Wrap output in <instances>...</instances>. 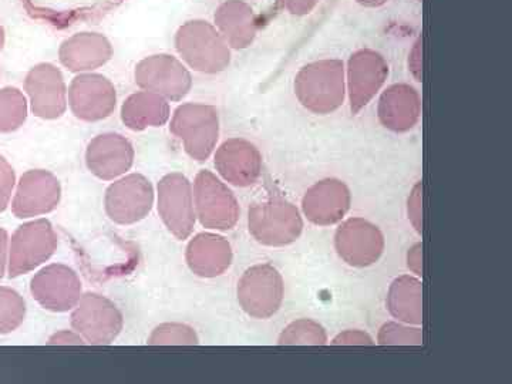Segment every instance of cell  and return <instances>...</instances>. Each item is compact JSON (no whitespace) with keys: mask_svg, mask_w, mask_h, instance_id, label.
Returning <instances> with one entry per match:
<instances>
[{"mask_svg":"<svg viewBox=\"0 0 512 384\" xmlns=\"http://www.w3.org/2000/svg\"><path fill=\"white\" fill-rule=\"evenodd\" d=\"M248 227L259 244L286 247L301 237L303 220L292 202L284 198H269L249 207Z\"/></svg>","mask_w":512,"mask_h":384,"instance_id":"cell-1","label":"cell"},{"mask_svg":"<svg viewBox=\"0 0 512 384\" xmlns=\"http://www.w3.org/2000/svg\"><path fill=\"white\" fill-rule=\"evenodd\" d=\"M170 130L183 141L188 156L205 161L217 146L220 133L217 110L204 104H184L175 110Z\"/></svg>","mask_w":512,"mask_h":384,"instance_id":"cell-2","label":"cell"},{"mask_svg":"<svg viewBox=\"0 0 512 384\" xmlns=\"http://www.w3.org/2000/svg\"><path fill=\"white\" fill-rule=\"evenodd\" d=\"M238 302L255 319H269L281 309L285 285L275 266L259 264L247 269L238 284Z\"/></svg>","mask_w":512,"mask_h":384,"instance_id":"cell-3","label":"cell"},{"mask_svg":"<svg viewBox=\"0 0 512 384\" xmlns=\"http://www.w3.org/2000/svg\"><path fill=\"white\" fill-rule=\"evenodd\" d=\"M74 332L90 345H110L119 338L124 319L120 309L106 296L86 293L74 306L72 315Z\"/></svg>","mask_w":512,"mask_h":384,"instance_id":"cell-4","label":"cell"},{"mask_svg":"<svg viewBox=\"0 0 512 384\" xmlns=\"http://www.w3.org/2000/svg\"><path fill=\"white\" fill-rule=\"evenodd\" d=\"M195 214L202 227L229 231L239 220V204L234 192L211 171H201L194 183Z\"/></svg>","mask_w":512,"mask_h":384,"instance_id":"cell-5","label":"cell"},{"mask_svg":"<svg viewBox=\"0 0 512 384\" xmlns=\"http://www.w3.org/2000/svg\"><path fill=\"white\" fill-rule=\"evenodd\" d=\"M175 45L185 62L198 72H222L229 64L227 45L208 23H187L178 30Z\"/></svg>","mask_w":512,"mask_h":384,"instance_id":"cell-6","label":"cell"},{"mask_svg":"<svg viewBox=\"0 0 512 384\" xmlns=\"http://www.w3.org/2000/svg\"><path fill=\"white\" fill-rule=\"evenodd\" d=\"M158 212L175 238L184 241L190 237L197 214L192 185L185 175L168 174L158 183Z\"/></svg>","mask_w":512,"mask_h":384,"instance_id":"cell-7","label":"cell"},{"mask_svg":"<svg viewBox=\"0 0 512 384\" xmlns=\"http://www.w3.org/2000/svg\"><path fill=\"white\" fill-rule=\"evenodd\" d=\"M104 205L110 220L116 224H137L153 210V185L144 175H127L110 185Z\"/></svg>","mask_w":512,"mask_h":384,"instance_id":"cell-8","label":"cell"},{"mask_svg":"<svg viewBox=\"0 0 512 384\" xmlns=\"http://www.w3.org/2000/svg\"><path fill=\"white\" fill-rule=\"evenodd\" d=\"M57 248V235L46 220L30 222L13 235L10 245V276L28 274L46 262Z\"/></svg>","mask_w":512,"mask_h":384,"instance_id":"cell-9","label":"cell"},{"mask_svg":"<svg viewBox=\"0 0 512 384\" xmlns=\"http://www.w3.org/2000/svg\"><path fill=\"white\" fill-rule=\"evenodd\" d=\"M299 99L315 113H329L343 101V72L339 63L306 67L296 82Z\"/></svg>","mask_w":512,"mask_h":384,"instance_id":"cell-10","label":"cell"},{"mask_svg":"<svg viewBox=\"0 0 512 384\" xmlns=\"http://www.w3.org/2000/svg\"><path fill=\"white\" fill-rule=\"evenodd\" d=\"M136 83L146 92L178 101L190 92L192 82L183 63L170 55H156L137 64Z\"/></svg>","mask_w":512,"mask_h":384,"instance_id":"cell-11","label":"cell"},{"mask_svg":"<svg viewBox=\"0 0 512 384\" xmlns=\"http://www.w3.org/2000/svg\"><path fill=\"white\" fill-rule=\"evenodd\" d=\"M335 247L340 258L355 268L376 264L384 251L382 231L363 218H350L336 231Z\"/></svg>","mask_w":512,"mask_h":384,"instance_id":"cell-12","label":"cell"},{"mask_svg":"<svg viewBox=\"0 0 512 384\" xmlns=\"http://www.w3.org/2000/svg\"><path fill=\"white\" fill-rule=\"evenodd\" d=\"M113 83L101 74H80L70 84L69 104L74 116L83 121L107 119L116 109Z\"/></svg>","mask_w":512,"mask_h":384,"instance_id":"cell-13","label":"cell"},{"mask_svg":"<svg viewBox=\"0 0 512 384\" xmlns=\"http://www.w3.org/2000/svg\"><path fill=\"white\" fill-rule=\"evenodd\" d=\"M32 293L47 311L67 312L82 298V281L69 266L50 265L33 278Z\"/></svg>","mask_w":512,"mask_h":384,"instance_id":"cell-14","label":"cell"},{"mask_svg":"<svg viewBox=\"0 0 512 384\" xmlns=\"http://www.w3.org/2000/svg\"><path fill=\"white\" fill-rule=\"evenodd\" d=\"M32 110L40 119L55 120L67 109V90L62 72L49 63L37 64L25 82Z\"/></svg>","mask_w":512,"mask_h":384,"instance_id":"cell-15","label":"cell"},{"mask_svg":"<svg viewBox=\"0 0 512 384\" xmlns=\"http://www.w3.org/2000/svg\"><path fill=\"white\" fill-rule=\"evenodd\" d=\"M352 195L343 181L328 178L312 185L302 201L305 217L320 227L338 224L350 210Z\"/></svg>","mask_w":512,"mask_h":384,"instance_id":"cell-16","label":"cell"},{"mask_svg":"<svg viewBox=\"0 0 512 384\" xmlns=\"http://www.w3.org/2000/svg\"><path fill=\"white\" fill-rule=\"evenodd\" d=\"M86 163L92 174L100 180H116L133 167V144L120 134H101L90 141Z\"/></svg>","mask_w":512,"mask_h":384,"instance_id":"cell-17","label":"cell"},{"mask_svg":"<svg viewBox=\"0 0 512 384\" xmlns=\"http://www.w3.org/2000/svg\"><path fill=\"white\" fill-rule=\"evenodd\" d=\"M215 167L229 184L251 187L261 177L262 157L248 141L232 138L225 141L215 154Z\"/></svg>","mask_w":512,"mask_h":384,"instance_id":"cell-18","label":"cell"},{"mask_svg":"<svg viewBox=\"0 0 512 384\" xmlns=\"http://www.w3.org/2000/svg\"><path fill=\"white\" fill-rule=\"evenodd\" d=\"M62 197L59 180L49 171H29L20 180L13 212L19 218L37 217L55 210Z\"/></svg>","mask_w":512,"mask_h":384,"instance_id":"cell-19","label":"cell"},{"mask_svg":"<svg viewBox=\"0 0 512 384\" xmlns=\"http://www.w3.org/2000/svg\"><path fill=\"white\" fill-rule=\"evenodd\" d=\"M113 56L109 39L99 33H79L64 40L60 46V62L70 72H89L99 69Z\"/></svg>","mask_w":512,"mask_h":384,"instance_id":"cell-20","label":"cell"},{"mask_svg":"<svg viewBox=\"0 0 512 384\" xmlns=\"http://www.w3.org/2000/svg\"><path fill=\"white\" fill-rule=\"evenodd\" d=\"M187 264L201 278H217L232 264V248L224 237L215 234L197 235L187 247Z\"/></svg>","mask_w":512,"mask_h":384,"instance_id":"cell-21","label":"cell"},{"mask_svg":"<svg viewBox=\"0 0 512 384\" xmlns=\"http://www.w3.org/2000/svg\"><path fill=\"white\" fill-rule=\"evenodd\" d=\"M121 119L133 131L161 127L170 119V106L164 97L144 90L128 97L121 109Z\"/></svg>","mask_w":512,"mask_h":384,"instance_id":"cell-22","label":"cell"},{"mask_svg":"<svg viewBox=\"0 0 512 384\" xmlns=\"http://www.w3.org/2000/svg\"><path fill=\"white\" fill-rule=\"evenodd\" d=\"M420 103L416 92L409 86H394L380 101V119L394 131H406L419 119Z\"/></svg>","mask_w":512,"mask_h":384,"instance_id":"cell-23","label":"cell"},{"mask_svg":"<svg viewBox=\"0 0 512 384\" xmlns=\"http://www.w3.org/2000/svg\"><path fill=\"white\" fill-rule=\"evenodd\" d=\"M387 308L393 318L409 325L423 323V286L414 276L403 275L393 282L387 295Z\"/></svg>","mask_w":512,"mask_h":384,"instance_id":"cell-24","label":"cell"},{"mask_svg":"<svg viewBox=\"0 0 512 384\" xmlns=\"http://www.w3.org/2000/svg\"><path fill=\"white\" fill-rule=\"evenodd\" d=\"M387 69L382 60L375 57H359L350 66V97L352 109L366 106L386 79Z\"/></svg>","mask_w":512,"mask_h":384,"instance_id":"cell-25","label":"cell"},{"mask_svg":"<svg viewBox=\"0 0 512 384\" xmlns=\"http://www.w3.org/2000/svg\"><path fill=\"white\" fill-rule=\"evenodd\" d=\"M217 22L228 42L234 47H245L254 37L252 10L241 2H228L217 13Z\"/></svg>","mask_w":512,"mask_h":384,"instance_id":"cell-26","label":"cell"},{"mask_svg":"<svg viewBox=\"0 0 512 384\" xmlns=\"http://www.w3.org/2000/svg\"><path fill=\"white\" fill-rule=\"evenodd\" d=\"M278 343L285 346H323L328 343V335L323 326L315 320L301 319L286 326L282 335L279 336Z\"/></svg>","mask_w":512,"mask_h":384,"instance_id":"cell-27","label":"cell"},{"mask_svg":"<svg viewBox=\"0 0 512 384\" xmlns=\"http://www.w3.org/2000/svg\"><path fill=\"white\" fill-rule=\"evenodd\" d=\"M28 117V103L25 96L18 89L2 90L0 92V131L9 133V131L18 130Z\"/></svg>","mask_w":512,"mask_h":384,"instance_id":"cell-28","label":"cell"},{"mask_svg":"<svg viewBox=\"0 0 512 384\" xmlns=\"http://www.w3.org/2000/svg\"><path fill=\"white\" fill-rule=\"evenodd\" d=\"M198 343L197 332L183 323H163L153 330L148 339L151 346H194Z\"/></svg>","mask_w":512,"mask_h":384,"instance_id":"cell-29","label":"cell"},{"mask_svg":"<svg viewBox=\"0 0 512 384\" xmlns=\"http://www.w3.org/2000/svg\"><path fill=\"white\" fill-rule=\"evenodd\" d=\"M25 302L18 293L0 289V333L12 332L25 319Z\"/></svg>","mask_w":512,"mask_h":384,"instance_id":"cell-30","label":"cell"},{"mask_svg":"<svg viewBox=\"0 0 512 384\" xmlns=\"http://www.w3.org/2000/svg\"><path fill=\"white\" fill-rule=\"evenodd\" d=\"M377 342L383 346H420L423 345V332L419 328L389 322L380 329Z\"/></svg>","mask_w":512,"mask_h":384,"instance_id":"cell-31","label":"cell"},{"mask_svg":"<svg viewBox=\"0 0 512 384\" xmlns=\"http://www.w3.org/2000/svg\"><path fill=\"white\" fill-rule=\"evenodd\" d=\"M407 212H409V220L412 221L413 227L417 232L423 231V184H416L407 204Z\"/></svg>","mask_w":512,"mask_h":384,"instance_id":"cell-32","label":"cell"},{"mask_svg":"<svg viewBox=\"0 0 512 384\" xmlns=\"http://www.w3.org/2000/svg\"><path fill=\"white\" fill-rule=\"evenodd\" d=\"M13 185H15V173L8 161L0 157V211L5 210L8 205Z\"/></svg>","mask_w":512,"mask_h":384,"instance_id":"cell-33","label":"cell"},{"mask_svg":"<svg viewBox=\"0 0 512 384\" xmlns=\"http://www.w3.org/2000/svg\"><path fill=\"white\" fill-rule=\"evenodd\" d=\"M332 345L335 346H372L375 345L373 339L362 330H346L333 339Z\"/></svg>","mask_w":512,"mask_h":384,"instance_id":"cell-34","label":"cell"},{"mask_svg":"<svg viewBox=\"0 0 512 384\" xmlns=\"http://www.w3.org/2000/svg\"><path fill=\"white\" fill-rule=\"evenodd\" d=\"M407 266L417 276L423 275V247L421 244L414 245L407 254Z\"/></svg>","mask_w":512,"mask_h":384,"instance_id":"cell-35","label":"cell"},{"mask_svg":"<svg viewBox=\"0 0 512 384\" xmlns=\"http://www.w3.org/2000/svg\"><path fill=\"white\" fill-rule=\"evenodd\" d=\"M50 345H84V339L77 332H70V330H63V332L56 333L50 339Z\"/></svg>","mask_w":512,"mask_h":384,"instance_id":"cell-36","label":"cell"},{"mask_svg":"<svg viewBox=\"0 0 512 384\" xmlns=\"http://www.w3.org/2000/svg\"><path fill=\"white\" fill-rule=\"evenodd\" d=\"M6 245H8V235L3 229H0V281H2L3 274H5L6 255H8Z\"/></svg>","mask_w":512,"mask_h":384,"instance_id":"cell-37","label":"cell"},{"mask_svg":"<svg viewBox=\"0 0 512 384\" xmlns=\"http://www.w3.org/2000/svg\"><path fill=\"white\" fill-rule=\"evenodd\" d=\"M3 45H5V30L0 25V50H2Z\"/></svg>","mask_w":512,"mask_h":384,"instance_id":"cell-38","label":"cell"},{"mask_svg":"<svg viewBox=\"0 0 512 384\" xmlns=\"http://www.w3.org/2000/svg\"><path fill=\"white\" fill-rule=\"evenodd\" d=\"M360 2H365V3H376V2H379V0H360Z\"/></svg>","mask_w":512,"mask_h":384,"instance_id":"cell-39","label":"cell"}]
</instances>
